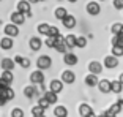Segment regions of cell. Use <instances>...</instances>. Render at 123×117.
<instances>
[{"label":"cell","mask_w":123,"mask_h":117,"mask_svg":"<svg viewBox=\"0 0 123 117\" xmlns=\"http://www.w3.org/2000/svg\"><path fill=\"white\" fill-rule=\"evenodd\" d=\"M57 35H60L58 29L54 27V26H51V27H49V32H47V37H57Z\"/></svg>","instance_id":"34"},{"label":"cell","mask_w":123,"mask_h":117,"mask_svg":"<svg viewBox=\"0 0 123 117\" xmlns=\"http://www.w3.org/2000/svg\"><path fill=\"white\" fill-rule=\"evenodd\" d=\"M0 66H2V70H5V71H13V68H14V60L5 57V58H2Z\"/></svg>","instance_id":"10"},{"label":"cell","mask_w":123,"mask_h":117,"mask_svg":"<svg viewBox=\"0 0 123 117\" xmlns=\"http://www.w3.org/2000/svg\"><path fill=\"white\" fill-rule=\"evenodd\" d=\"M63 62L66 63V65L73 66L77 63V55L73 54V52H65V55H63Z\"/></svg>","instance_id":"11"},{"label":"cell","mask_w":123,"mask_h":117,"mask_svg":"<svg viewBox=\"0 0 123 117\" xmlns=\"http://www.w3.org/2000/svg\"><path fill=\"white\" fill-rule=\"evenodd\" d=\"M32 114H33V117H35V116H43L44 109H43V108H40V106H33L32 108Z\"/></svg>","instance_id":"32"},{"label":"cell","mask_w":123,"mask_h":117,"mask_svg":"<svg viewBox=\"0 0 123 117\" xmlns=\"http://www.w3.org/2000/svg\"><path fill=\"white\" fill-rule=\"evenodd\" d=\"M122 90H123V85L118 79L111 81V92H114V93H122Z\"/></svg>","instance_id":"21"},{"label":"cell","mask_w":123,"mask_h":117,"mask_svg":"<svg viewBox=\"0 0 123 117\" xmlns=\"http://www.w3.org/2000/svg\"><path fill=\"white\" fill-rule=\"evenodd\" d=\"M44 98L49 101V104H54V103H57V93H54V92H51V90H47V92H44Z\"/></svg>","instance_id":"25"},{"label":"cell","mask_w":123,"mask_h":117,"mask_svg":"<svg viewBox=\"0 0 123 117\" xmlns=\"http://www.w3.org/2000/svg\"><path fill=\"white\" fill-rule=\"evenodd\" d=\"M38 2H44V0H38Z\"/></svg>","instance_id":"50"},{"label":"cell","mask_w":123,"mask_h":117,"mask_svg":"<svg viewBox=\"0 0 123 117\" xmlns=\"http://www.w3.org/2000/svg\"><path fill=\"white\" fill-rule=\"evenodd\" d=\"M79 114H80V117H88L90 114H93V109H92L90 104L82 103V104L79 106Z\"/></svg>","instance_id":"14"},{"label":"cell","mask_w":123,"mask_h":117,"mask_svg":"<svg viewBox=\"0 0 123 117\" xmlns=\"http://www.w3.org/2000/svg\"><path fill=\"white\" fill-rule=\"evenodd\" d=\"M114 8L115 10H123V0H114Z\"/></svg>","instance_id":"38"},{"label":"cell","mask_w":123,"mask_h":117,"mask_svg":"<svg viewBox=\"0 0 123 117\" xmlns=\"http://www.w3.org/2000/svg\"><path fill=\"white\" fill-rule=\"evenodd\" d=\"M0 24H2V19H0Z\"/></svg>","instance_id":"51"},{"label":"cell","mask_w":123,"mask_h":117,"mask_svg":"<svg viewBox=\"0 0 123 117\" xmlns=\"http://www.w3.org/2000/svg\"><path fill=\"white\" fill-rule=\"evenodd\" d=\"M104 117H117V116H115V114H114V112H111V111L107 109V111H106V112H104Z\"/></svg>","instance_id":"40"},{"label":"cell","mask_w":123,"mask_h":117,"mask_svg":"<svg viewBox=\"0 0 123 117\" xmlns=\"http://www.w3.org/2000/svg\"><path fill=\"white\" fill-rule=\"evenodd\" d=\"M88 117H96V116H95V112H93V114H90V116H88Z\"/></svg>","instance_id":"47"},{"label":"cell","mask_w":123,"mask_h":117,"mask_svg":"<svg viewBox=\"0 0 123 117\" xmlns=\"http://www.w3.org/2000/svg\"><path fill=\"white\" fill-rule=\"evenodd\" d=\"M55 44V37H47L46 38V46L47 48H54Z\"/></svg>","instance_id":"36"},{"label":"cell","mask_w":123,"mask_h":117,"mask_svg":"<svg viewBox=\"0 0 123 117\" xmlns=\"http://www.w3.org/2000/svg\"><path fill=\"white\" fill-rule=\"evenodd\" d=\"M111 30H112V33H114V35L120 33V30H122V24H118V22H117V24H114V26H112V29H111Z\"/></svg>","instance_id":"37"},{"label":"cell","mask_w":123,"mask_h":117,"mask_svg":"<svg viewBox=\"0 0 123 117\" xmlns=\"http://www.w3.org/2000/svg\"><path fill=\"white\" fill-rule=\"evenodd\" d=\"M35 117H46V116H44V114H43V116H35Z\"/></svg>","instance_id":"49"},{"label":"cell","mask_w":123,"mask_h":117,"mask_svg":"<svg viewBox=\"0 0 123 117\" xmlns=\"http://www.w3.org/2000/svg\"><path fill=\"white\" fill-rule=\"evenodd\" d=\"M112 55L114 57H122L123 55V49L120 46H112Z\"/></svg>","instance_id":"30"},{"label":"cell","mask_w":123,"mask_h":117,"mask_svg":"<svg viewBox=\"0 0 123 117\" xmlns=\"http://www.w3.org/2000/svg\"><path fill=\"white\" fill-rule=\"evenodd\" d=\"M0 2H2V0H0Z\"/></svg>","instance_id":"52"},{"label":"cell","mask_w":123,"mask_h":117,"mask_svg":"<svg viewBox=\"0 0 123 117\" xmlns=\"http://www.w3.org/2000/svg\"><path fill=\"white\" fill-rule=\"evenodd\" d=\"M10 18H11V24H14V26H22L25 22V16L22 13H19V11H14Z\"/></svg>","instance_id":"7"},{"label":"cell","mask_w":123,"mask_h":117,"mask_svg":"<svg viewBox=\"0 0 123 117\" xmlns=\"http://www.w3.org/2000/svg\"><path fill=\"white\" fill-rule=\"evenodd\" d=\"M62 24H63L65 29H74V26H76V18L71 16V14H66L65 18L62 19Z\"/></svg>","instance_id":"9"},{"label":"cell","mask_w":123,"mask_h":117,"mask_svg":"<svg viewBox=\"0 0 123 117\" xmlns=\"http://www.w3.org/2000/svg\"><path fill=\"white\" fill-rule=\"evenodd\" d=\"M19 65H21L22 68H29V66H30V60H29V58H24V57H22V60H21V63H19Z\"/></svg>","instance_id":"39"},{"label":"cell","mask_w":123,"mask_h":117,"mask_svg":"<svg viewBox=\"0 0 123 117\" xmlns=\"http://www.w3.org/2000/svg\"><path fill=\"white\" fill-rule=\"evenodd\" d=\"M87 46V38L76 37V48H85Z\"/></svg>","instance_id":"29"},{"label":"cell","mask_w":123,"mask_h":117,"mask_svg":"<svg viewBox=\"0 0 123 117\" xmlns=\"http://www.w3.org/2000/svg\"><path fill=\"white\" fill-rule=\"evenodd\" d=\"M118 81H120V82H122V85H123V73H122V74H120V78H118Z\"/></svg>","instance_id":"44"},{"label":"cell","mask_w":123,"mask_h":117,"mask_svg":"<svg viewBox=\"0 0 123 117\" xmlns=\"http://www.w3.org/2000/svg\"><path fill=\"white\" fill-rule=\"evenodd\" d=\"M38 106H40V108H43V109H47V108L51 106V104H49V101H47V100L43 97V98H40V100H38Z\"/></svg>","instance_id":"31"},{"label":"cell","mask_w":123,"mask_h":117,"mask_svg":"<svg viewBox=\"0 0 123 117\" xmlns=\"http://www.w3.org/2000/svg\"><path fill=\"white\" fill-rule=\"evenodd\" d=\"M18 11L22 13V14L25 16V18H32V11H30V3L27 0H21L18 2Z\"/></svg>","instance_id":"3"},{"label":"cell","mask_w":123,"mask_h":117,"mask_svg":"<svg viewBox=\"0 0 123 117\" xmlns=\"http://www.w3.org/2000/svg\"><path fill=\"white\" fill-rule=\"evenodd\" d=\"M52 65V58L49 57V55H40L38 57V60H36V66H38V70H47V68H51Z\"/></svg>","instance_id":"1"},{"label":"cell","mask_w":123,"mask_h":117,"mask_svg":"<svg viewBox=\"0 0 123 117\" xmlns=\"http://www.w3.org/2000/svg\"><path fill=\"white\" fill-rule=\"evenodd\" d=\"M3 32H5V35L10 37V38H14V37L19 35V29H18V26H14V24H6L5 29H3Z\"/></svg>","instance_id":"4"},{"label":"cell","mask_w":123,"mask_h":117,"mask_svg":"<svg viewBox=\"0 0 123 117\" xmlns=\"http://www.w3.org/2000/svg\"><path fill=\"white\" fill-rule=\"evenodd\" d=\"M85 84L88 85V87H95V85L98 84V76L96 74H87V76H85Z\"/></svg>","instance_id":"22"},{"label":"cell","mask_w":123,"mask_h":117,"mask_svg":"<svg viewBox=\"0 0 123 117\" xmlns=\"http://www.w3.org/2000/svg\"><path fill=\"white\" fill-rule=\"evenodd\" d=\"M65 44H66L68 49L76 48V37H74V35H66L65 37Z\"/></svg>","instance_id":"23"},{"label":"cell","mask_w":123,"mask_h":117,"mask_svg":"<svg viewBox=\"0 0 123 117\" xmlns=\"http://www.w3.org/2000/svg\"><path fill=\"white\" fill-rule=\"evenodd\" d=\"M68 2H71V3H76L77 0H68Z\"/></svg>","instance_id":"45"},{"label":"cell","mask_w":123,"mask_h":117,"mask_svg":"<svg viewBox=\"0 0 123 117\" xmlns=\"http://www.w3.org/2000/svg\"><path fill=\"white\" fill-rule=\"evenodd\" d=\"M88 70H90V73L92 74H99L103 71V65L99 62H96V60H93V62H90V65H88Z\"/></svg>","instance_id":"15"},{"label":"cell","mask_w":123,"mask_h":117,"mask_svg":"<svg viewBox=\"0 0 123 117\" xmlns=\"http://www.w3.org/2000/svg\"><path fill=\"white\" fill-rule=\"evenodd\" d=\"M62 82H65V84H73L74 81H76V74L73 73L71 70H65L63 73H62Z\"/></svg>","instance_id":"5"},{"label":"cell","mask_w":123,"mask_h":117,"mask_svg":"<svg viewBox=\"0 0 123 117\" xmlns=\"http://www.w3.org/2000/svg\"><path fill=\"white\" fill-rule=\"evenodd\" d=\"M11 117H24V111L21 108H14L11 111Z\"/></svg>","instance_id":"33"},{"label":"cell","mask_w":123,"mask_h":117,"mask_svg":"<svg viewBox=\"0 0 123 117\" xmlns=\"http://www.w3.org/2000/svg\"><path fill=\"white\" fill-rule=\"evenodd\" d=\"M96 117H104V114H99V116H96Z\"/></svg>","instance_id":"48"},{"label":"cell","mask_w":123,"mask_h":117,"mask_svg":"<svg viewBox=\"0 0 123 117\" xmlns=\"http://www.w3.org/2000/svg\"><path fill=\"white\" fill-rule=\"evenodd\" d=\"M13 79H14L13 71H5V70H3V73L0 74V81H2L3 84H6V85H10L11 82H13Z\"/></svg>","instance_id":"18"},{"label":"cell","mask_w":123,"mask_h":117,"mask_svg":"<svg viewBox=\"0 0 123 117\" xmlns=\"http://www.w3.org/2000/svg\"><path fill=\"white\" fill-rule=\"evenodd\" d=\"M49 24H46V22H43V24H40L38 26V33H41V35H46L47 37V32H49Z\"/></svg>","instance_id":"28"},{"label":"cell","mask_w":123,"mask_h":117,"mask_svg":"<svg viewBox=\"0 0 123 117\" xmlns=\"http://www.w3.org/2000/svg\"><path fill=\"white\" fill-rule=\"evenodd\" d=\"M30 81H32V84H43L44 82V73L41 70H36L30 74Z\"/></svg>","instance_id":"6"},{"label":"cell","mask_w":123,"mask_h":117,"mask_svg":"<svg viewBox=\"0 0 123 117\" xmlns=\"http://www.w3.org/2000/svg\"><path fill=\"white\" fill-rule=\"evenodd\" d=\"M0 95L3 97L6 101H10V100L14 98V90H13V89L8 85V87H5V89H2V90H0Z\"/></svg>","instance_id":"20"},{"label":"cell","mask_w":123,"mask_h":117,"mask_svg":"<svg viewBox=\"0 0 123 117\" xmlns=\"http://www.w3.org/2000/svg\"><path fill=\"white\" fill-rule=\"evenodd\" d=\"M54 49H55L57 52H62V54L68 52V48H66V44H65V37H62V35H57V37H55Z\"/></svg>","instance_id":"2"},{"label":"cell","mask_w":123,"mask_h":117,"mask_svg":"<svg viewBox=\"0 0 123 117\" xmlns=\"http://www.w3.org/2000/svg\"><path fill=\"white\" fill-rule=\"evenodd\" d=\"M51 92H54V93H60L62 90H63V82H62L60 79H54L51 81Z\"/></svg>","instance_id":"17"},{"label":"cell","mask_w":123,"mask_h":117,"mask_svg":"<svg viewBox=\"0 0 123 117\" xmlns=\"http://www.w3.org/2000/svg\"><path fill=\"white\" fill-rule=\"evenodd\" d=\"M54 116L55 117H68V109L65 106H57L54 109Z\"/></svg>","instance_id":"24"},{"label":"cell","mask_w":123,"mask_h":117,"mask_svg":"<svg viewBox=\"0 0 123 117\" xmlns=\"http://www.w3.org/2000/svg\"><path fill=\"white\" fill-rule=\"evenodd\" d=\"M24 95H25L27 98H33V97L36 95V87H33V85H27V87L24 89Z\"/></svg>","instance_id":"26"},{"label":"cell","mask_w":123,"mask_h":117,"mask_svg":"<svg viewBox=\"0 0 123 117\" xmlns=\"http://www.w3.org/2000/svg\"><path fill=\"white\" fill-rule=\"evenodd\" d=\"M120 33H122V35H123V24H122V30H120Z\"/></svg>","instance_id":"46"},{"label":"cell","mask_w":123,"mask_h":117,"mask_svg":"<svg viewBox=\"0 0 123 117\" xmlns=\"http://www.w3.org/2000/svg\"><path fill=\"white\" fill-rule=\"evenodd\" d=\"M29 44H30V49H32V51H40L41 46H43V41L38 37H32L30 41H29Z\"/></svg>","instance_id":"19"},{"label":"cell","mask_w":123,"mask_h":117,"mask_svg":"<svg viewBox=\"0 0 123 117\" xmlns=\"http://www.w3.org/2000/svg\"><path fill=\"white\" fill-rule=\"evenodd\" d=\"M66 14H68V11H66V8H63V6L57 8V10L54 11V16H55V18H57V19H60V21H62V19H63V18H65Z\"/></svg>","instance_id":"27"},{"label":"cell","mask_w":123,"mask_h":117,"mask_svg":"<svg viewBox=\"0 0 123 117\" xmlns=\"http://www.w3.org/2000/svg\"><path fill=\"white\" fill-rule=\"evenodd\" d=\"M13 44H14V41H13V38L10 37H5L0 40V48L3 49V51H10L11 48H13Z\"/></svg>","instance_id":"13"},{"label":"cell","mask_w":123,"mask_h":117,"mask_svg":"<svg viewBox=\"0 0 123 117\" xmlns=\"http://www.w3.org/2000/svg\"><path fill=\"white\" fill-rule=\"evenodd\" d=\"M98 89H99V92H103V93H109L111 92V81L107 79H101L98 81Z\"/></svg>","instance_id":"12"},{"label":"cell","mask_w":123,"mask_h":117,"mask_svg":"<svg viewBox=\"0 0 123 117\" xmlns=\"http://www.w3.org/2000/svg\"><path fill=\"white\" fill-rule=\"evenodd\" d=\"M109 111H111V112H114V114L117 116L118 112H122V106H120L118 103H115V104H112V106L109 108Z\"/></svg>","instance_id":"35"},{"label":"cell","mask_w":123,"mask_h":117,"mask_svg":"<svg viewBox=\"0 0 123 117\" xmlns=\"http://www.w3.org/2000/svg\"><path fill=\"white\" fill-rule=\"evenodd\" d=\"M27 2H29L30 5H32V3H38V0H27Z\"/></svg>","instance_id":"43"},{"label":"cell","mask_w":123,"mask_h":117,"mask_svg":"<svg viewBox=\"0 0 123 117\" xmlns=\"http://www.w3.org/2000/svg\"><path fill=\"white\" fill-rule=\"evenodd\" d=\"M21 60H22L21 55H16V57H14V63H21Z\"/></svg>","instance_id":"42"},{"label":"cell","mask_w":123,"mask_h":117,"mask_svg":"<svg viewBox=\"0 0 123 117\" xmlns=\"http://www.w3.org/2000/svg\"><path fill=\"white\" fill-rule=\"evenodd\" d=\"M118 44V37L117 35H114V38H112V46H117Z\"/></svg>","instance_id":"41"},{"label":"cell","mask_w":123,"mask_h":117,"mask_svg":"<svg viewBox=\"0 0 123 117\" xmlns=\"http://www.w3.org/2000/svg\"><path fill=\"white\" fill-rule=\"evenodd\" d=\"M118 65V58L114 57V55H106L104 58V66L106 68H115Z\"/></svg>","instance_id":"16"},{"label":"cell","mask_w":123,"mask_h":117,"mask_svg":"<svg viewBox=\"0 0 123 117\" xmlns=\"http://www.w3.org/2000/svg\"><path fill=\"white\" fill-rule=\"evenodd\" d=\"M87 13L90 16H98L99 13H101V6H99V3H96V2H90V3H87Z\"/></svg>","instance_id":"8"}]
</instances>
